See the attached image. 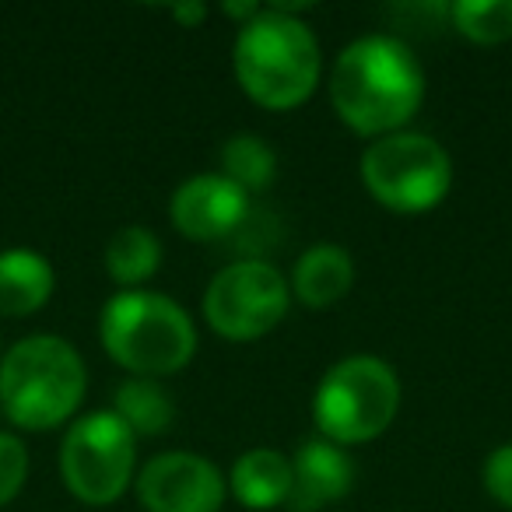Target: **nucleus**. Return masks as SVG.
I'll use <instances>...</instances> for the list:
<instances>
[{
    "mask_svg": "<svg viewBox=\"0 0 512 512\" xmlns=\"http://www.w3.org/2000/svg\"><path fill=\"white\" fill-rule=\"evenodd\" d=\"M299 15L292 4H271L235 36L232 67L242 92L274 113L302 106L320 85V43Z\"/></svg>",
    "mask_w": 512,
    "mask_h": 512,
    "instance_id": "2",
    "label": "nucleus"
},
{
    "mask_svg": "<svg viewBox=\"0 0 512 512\" xmlns=\"http://www.w3.org/2000/svg\"><path fill=\"white\" fill-rule=\"evenodd\" d=\"M144 512H218L225 505L228 481L207 456L158 453L134 477Z\"/></svg>",
    "mask_w": 512,
    "mask_h": 512,
    "instance_id": "9",
    "label": "nucleus"
},
{
    "mask_svg": "<svg viewBox=\"0 0 512 512\" xmlns=\"http://www.w3.org/2000/svg\"><path fill=\"white\" fill-rule=\"evenodd\" d=\"M158 264H162V242L144 225L120 228V232L106 242V274L123 292H134L144 281L155 278Z\"/></svg>",
    "mask_w": 512,
    "mask_h": 512,
    "instance_id": "15",
    "label": "nucleus"
},
{
    "mask_svg": "<svg viewBox=\"0 0 512 512\" xmlns=\"http://www.w3.org/2000/svg\"><path fill=\"white\" fill-rule=\"evenodd\" d=\"M85 390L88 369L64 337H22L0 358V411L25 432H50L71 421Z\"/></svg>",
    "mask_w": 512,
    "mask_h": 512,
    "instance_id": "3",
    "label": "nucleus"
},
{
    "mask_svg": "<svg viewBox=\"0 0 512 512\" xmlns=\"http://www.w3.org/2000/svg\"><path fill=\"white\" fill-rule=\"evenodd\" d=\"M228 488H232L235 502L249 512L278 509L292 495V456L271 446L246 449L228 474Z\"/></svg>",
    "mask_w": 512,
    "mask_h": 512,
    "instance_id": "13",
    "label": "nucleus"
},
{
    "mask_svg": "<svg viewBox=\"0 0 512 512\" xmlns=\"http://www.w3.org/2000/svg\"><path fill=\"white\" fill-rule=\"evenodd\" d=\"M29 477V449L18 435L0 432V509L15 502Z\"/></svg>",
    "mask_w": 512,
    "mask_h": 512,
    "instance_id": "19",
    "label": "nucleus"
},
{
    "mask_svg": "<svg viewBox=\"0 0 512 512\" xmlns=\"http://www.w3.org/2000/svg\"><path fill=\"white\" fill-rule=\"evenodd\" d=\"M113 414L134 435H162V432H169V428H172L176 404H172L169 390H165L158 379L130 376L127 383L116 386Z\"/></svg>",
    "mask_w": 512,
    "mask_h": 512,
    "instance_id": "16",
    "label": "nucleus"
},
{
    "mask_svg": "<svg viewBox=\"0 0 512 512\" xmlns=\"http://www.w3.org/2000/svg\"><path fill=\"white\" fill-rule=\"evenodd\" d=\"M99 337L116 365L141 379L176 376L197 355V327L176 299L148 288L116 292L102 306Z\"/></svg>",
    "mask_w": 512,
    "mask_h": 512,
    "instance_id": "4",
    "label": "nucleus"
},
{
    "mask_svg": "<svg viewBox=\"0 0 512 512\" xmlns=\"http://www.w3.org/2000/svg\"><path fill=\"white\" fill-rule=\"evenodd\" d=\"M449 22L477 46H498L512 39V0H460L449 8Z\"/></svg>",
    "mask_w": 512,
    "mask_h": 512,
    "instance_id": "18",
    "label": "nucleus"
},
{
    "mask_svg": "<svg viewBox=\"0 0 512 512\" xmlns=\"http://www.w3.org/2000/svg\"><path fill=\"white\" fill-rule=\"evenodd\" d=\"M292 285L267 260L239 256L221 267L204 292V320L218 337L235 344L260 341L288 313Z\"/></svg>",
    "mask_w": 512,
    "mask_h": 512,
    "instance_id": "8",
    "label": "nucleus"
},
{
    "mask_svg": "<svg viewBox=\"0 0 512 512\" xmlns=\"http://www.w3.org/2000/svg\"><path fill=\"white\" fill-rule=\"evenodd\" d=\"M362 183L376 204L397 214H425L446 200L453 186V158L435 137L397 130L376 137L362 151Z\"/></svg>",
    "mask_w": 512,
    "mask_h": 512,
    "instance_id": "6",
    "label": "nucleus"
},
{
    "mask_svg": "<svg viewBox=\"0 0 512 512\" xmlns=\"http://www.w3.org/2000/svg\"><path fill=\"white\" fill-rule=\"evenodd\" d=\"M221 15L235 18V22H239V29H242V25L253 22V18L260 15V4H221Z\"/></svg>",
    "mask_w": 512,
    "mask_h": 512,
    "instance_id": "21",
    "label": "nucleus"
},
{
    "mask_svg": "<svg viewBox=\"0 0 512 512\" xmlns=\"http://www.w3.org/2000/svg\"><path fill=\"white\" fill-rule=\"evenodd\" d=\"M249 211H253L249 193H242L221 172H204V176L186 179L169 200L172 225L193 242L232 239L242 228V221L249 218Z\"/></svg>",
    "mask_w": 512,
    "mask_h": 512,
    "instance_id": "10",
    "label": "nucleus"
},
{
    "mask_svg": "<svg viewBox=\"0 0 512 512\" xmlns=\"http://www.w3.org/2000/svg\"><path fill=\"white\" fill-rule=\"evenodd\" d=\"M355 484V463L348 449L327 439H309L292 456V512H320L344 498Z\"/></svg>",
    "mask_w": 512,
    "mask_h": 512,
    "instance_id": "11",
    "label": "nucleus"
},
{
    "mask_svg": "<svg viewBox=\"0 0 512 512\" xmlns=\"http://www.w3.org/2000/svg\"><path fill=\"white\" fill-rule=\"evenodd\" d=\"M330 102L355 134H397L425 102V71L404 39L362 36L334 60Z\"/></svg>",
    "mask_w": 512,
    "mask_h": 512,
    "instance_id": "1",
    "label": "nucleus"
},
{
    "mask_svg": "<svg viewBox=\"0 0 512 512\" xmlns=\"http://www.w3.org/2000/svg\"><path fill=\"white\" fill-rule=\"evenodd\" d=\"M292 292L302 306L309 309H330L351 292L355 285V260L337 242H316L295 260L292 271Z\"/></svg>",
    "mask_w": 512,
    "mask_h": 512,
    "instance_id": "12",
    "label": "nucleus"
},
{
    "mask_svg": "<svg viewBox=\"0 0 512 512\" xmlns=\"http://www.w3.org/2000/svg\"><path fill=\"white\" fill-rule=\"evenodd\" d=\"M204 15H207L204 4H179V8H172V18H176V22H183V25L204 22Z\"/></svg>",
    "mask_w": 512,
    "mask_h": 512,
    "instance_id": "22",
    "label": "nucleus"
},
{
    "mask_svg": "<svg viewBox=\"0 0 512 512\" xmlns=\"http://www.w3.org/2000/svg\"><path fill=\"white\" fill-rule=\"evenodd\" d=\"M400 379L379 355H348L320 379L313 397L316 428L327 442H372L397 421Z\"/></svg>",
    "mask_w": 512,
    "mask_h": 512,
    "instance_id": "5",
    "label": "nucleus"
},
{
    "mask_svg": "<svg viewBox=\"0 0 512 512\" xmlns=\"http://www.w3.org/2000/svg\"><path fill=\"white\" fill-rule=\"evenodd\" d=\"M481 481H484V491H488L502 509H512V442L491 449L488 460H484Z\"/></svg>",
    "mask_w": 512,
    "mask_h": 512,
    "instance_id": "20",
    "label": "nucleus"
},
{
    "mask_svg": "<svg viewBox=\"0 0 512 512\" xmlns=\"http://www.w3.org/2000/svg\"><path fill=\"white\" fill-rule=\"evenodd\" d=\"M221 176L232 179L242 193H260L278 176V155L256 134H235L221 144Z\"/></svg>",
    "mask_w": 512,
    "mask_h": 512,
    "instance_id": "17",
    "label": "nucleus"
},
{
    "mask_svg": "<svg viewBox=\"0 0 512 512\" xmlns=\"http://www.w3.org/2000/svg\"><path fill=\"white\" fill-rule=\"evenodd\" d=\"M57 274L39 249H4L0 253V316H32L50 302Z\"/></svg>",
    "mask_w": 512,
    "mask_h": 512,
    "instance_id": "14",
    "label": "nucleus"
},
{
    "mask_svg": "<svg viewBox=\"0 0 512 512\" xmlns=\"http://www.w3.org/2000/svg\"><path fill=\"white\" fill-rule=\"evenodd\" d=\"M60 474L78 502L113 505L137 477V435L113 411L81 414L67 425Z\"/></svg>",
    "mask_w": 512,
    "mask_h": 512,
    "instance_id": "7",
    "label": "nucleus"
}]
</instances>
